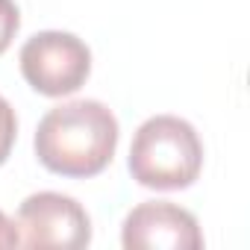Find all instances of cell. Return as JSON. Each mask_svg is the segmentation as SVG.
<instances>
[{"mask_svg": "<svg viewBox=\"0 0 250 250\" xmlns=\"http://www.w3.org/2000/svg\"><path fill=\"white\" fill-rule=\"evenodd\" d=\"M18 238L24 247L83 250L91 241L88 212L68 194L39 191L18 206Z\"/></svg>", "mask_w": 250, "mask_h": 250, "instance_id": "obj_4", "label": "cell"}, {"mask_svg": "<svg viewBox=\"0 0 250 250\" xmlns=\"http://www.w3.org/2000/svg\"><path fill=\"white\" fill-rule=\"evenodd\" d=\"M121 244L127 250H200L203 232L188 209L171 200H147L124 218Z\"/></svg>", "mask_w": 250, "mask_h": 250, "instance_id": "obj_5", "label": "cell"}, {"mask_svg": "<svg viewBox=\"0 0 250 250\" xmlns=\"http://www.w3.org/2000/svg\"><path fill=\"white\" fill-rule=\"evenodd\" d=\"M127 165L139 186L180 191L200 177L203 142L188 121L177 115H153L136 130Z\"/></svg>", "mask_w": 250, "mask_h": 250, "instance_id": "obj_2", "label": "cell"}, {"mask_svg": "<svg viewBox=\"0 0 250 250\" xmlns=\"http://www.w3.org/2000/svg\"><path fill=\"white\" fill-rule=\"evenodd\" d=\"M15 136H18V118L15 109L9 106L6 97H0V165H3L15 147Z\"/></svg>", "mask_w": 250, "mask_h": 250, "instance_id": "obj_6", "label": "cell"}, {"mask_svg": "<svg viewBox=\"0 0 250 250\" xmlns=\"http://www.w3.org/2000/svg\"><path fill=\"white\" fill-rule=\"evenodd\" d=\"M21 244V238H18V227H15V221H9L3 212H0V247H18Z\"/></svg>", "mask_w": 250, "mask_h": 250, "instance_id": "obj_8", "label": "cell"}, {"mask_svg": "<svg viewBox=\"0 0 250 250\" xmlns=\"http://www.w3.org/2000/svg\"><path fill=\"white\" fill-rule=\"evenodd\" d=\"M18 27H21V12L15 0H0V56L9 50L12 39L18 36Z\"/></svg>", "mask_w": 250, "mask_h": 250, "instance_id": "obj_7", "label": "cell"}, {"mask_svg": "<svg viewBox=\"0 0 250 250\" xmlns=\"http://www.w3.org/2000/svg\"><path fill=\"white\" fill-rule=\"evenodd\" d=\"M118 118L100 100H71L53 106L36 130L39 162L59 177L88 180L106 171L118 147Z\"/></svg>", "mask_w": 250, "mask_h": 250, "instance_id": "obj_1", "label": "cell"}, {"mask_svg": "<svg viewBox=\"0 0 250 250\" xmlns=\"http://www.w3.org/2000/svg\"><path fill=\"white\" fill-rule=\"evenodd\" d=\"M18 62L30 88L44 97H68L80 91L91 74V50L83 39L62 30H44L27 39Z\"/></svg>", "mask_w": 250, "mask_h": 250, "instance_id": "obj_3", "label": "cell"}]
</instances>
